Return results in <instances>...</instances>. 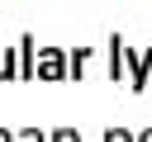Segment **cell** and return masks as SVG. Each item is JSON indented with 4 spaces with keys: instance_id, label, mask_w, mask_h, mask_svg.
Wrapping results in <instances>:
<instances>
[{
    "instance_id": "cell-1",
    "label": "cell",
    "mask_w": 152,
    "mask_h": 142,
    "mask_svg": "<svg viewBox=\"0 0 152 142\" xmlns=\"http://www.w3.org/2000/svg\"><path fill=\"white\" fill-rule=\"evenodd\" d=\"M33 76H43V80L66 76V52H62V47H38V66H33Z\"/></svg>"
},
{
    "instance_id": "cell-2",
    "label": "cell",
    "mask_w": 152,
    "mask_h": 142,
    "mask_svg": "<svg viewBox=\"0 0 152 142\" xmlns=\"http://www.w3.org/2000/svg\"><path fill=\"white\" fill-rule=\"evenodd\" d=\"M104 142H133V133H128V128H109V133H104Z\"/></svg>"
},
{
    "instance_id": "cell-3",
    "label": "cell",
    "mask_w": 152,
    "mask_h": 142,
    "mask_svg": "<svg viewBox=\"0 0 152 142\" xmlns=\"http://www.w3.org/2000/svg\"><path fill=\"white\" fill-rule=\"evenodd\" d=\"M14 142H48V137H43L38 128H24V133H14Z\"/></svg>"
},
{
    "instance_id": "cell-4",
    "label": "cell",
    "mask_w": 152,
    "mask_h": 142,
    "mask_svg": "<svg viewBox=\"0 0 152 142\" xmlns=\"http://www.w3.org/2000/svg\"><path fill=\"white\" fill-rule=\"evenodd\" d=\"M48 142H81V137H76V133H71V128H57V133H52V137H48Z\"/></svg>"
},
{
    "instance_id": "cell-5",
    "label": "cell",
    "mask_w": 152,
    "mask_h": 142,
    "mask_svg": "<svg viewBox=\"0 0 152 142\" xmlns=\"http://www.w3.org/2000/svg\"><path fill=\"white\" fill-rule=\"evenodd\" d=\"M133 142H152V128H142V133H138V137H133Z\"/></svg>"
},
{
    "instance_id": "cell-6",
    "label": "cell",
    "mask_w": 152,
    "mask_h": 142,
    "mask_svg": "<svg viewBox=\"0 0 152 142\" xmlns=\"http://www.w3.org/2000/svg\"><path fill=\"white\" fill-rule=\"evenodd\" d=\"M0 142H14V133H10V128H0Z\"/></svg>"
}]
</instances>
